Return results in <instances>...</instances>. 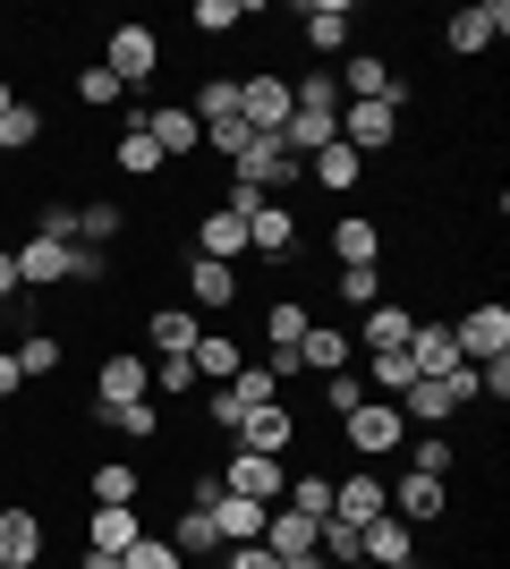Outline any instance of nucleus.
<instances>
[{
    "label": "nucleus",
    "mask_w": 510,
    "mask_h": 569,
    "mask_svg": "<svg viewBox=\"0 0 510 569\" xmlns=\"http://www.w3.org/2000/svg\"><path fill=\"white\" fill-rule=\"evenodd\" d=\"M281 501H290L298 519H332V476H316V468L290 476V493H281Z\"/></svg>",
    "instance_id": "79ce46f5"
},
{
    "label": "nucleus",
    "mask_w": 510,
    "mask_h": 569,
    "mask_svg": "<svg viewBox=\"0 0 510 569\" xmlns=\"http://www.w3.org/2000/svg\"><path fill=\"white\" fill-rule=\"evenodd\" d=\"M18 391H26V382H18V357L0 349V400H18Z\"/></svg>",
    "instance_id": "603ef678"
},
{
    "label": "nucleus",
    "mask_w": 510,
    "mask_h": 569,
    "mask_svg": "<svg viewBox=\"0 0 510 569\" xmlns=\"http://www.w3.org/2000/svg\"><path fill=\"white\" fill-rule=\"evenodd\" d=\"M290 366H307V375H340V366H349V332H340V323H307V340H298Z\"/></svg>",
    "instance_id": "c85d7f7f"
},
{
    "label": "nucleus",
    "mask_w": 510,
    "mask_h": 569,
    "mask_svg": "<svg viewBox=\"0 0 510 569\" xmlns=\"http://www.w3.org/2000/svg\"><path fill=\"white\" fill-rule=\"evenodd\" d=\"M170 552H179V561H213L221 552V536H213V510H204V501H188V510H179V519H170Z\"/></svg>",
    "instance_id": "393cba45"
},
{
    "label": "nucleus",
    "mask_w": 510,
    "mask_h": 569,
    "mask_svg": "<svg viewBox=\"0 0 510 569\" xmlns=\"http://www.w3.org/2000/svg\"><path fill=\"white\" fill-rule=\"evenodd\" d=\"M409 332H417V307H400V298H383V307H366V315H358V340H366V357L409 349Z\"/></svg>",
    "instance_id": "412c9836"
},
{
    "label": "nucleus",
    "mask_w": 510,
    "mask_h": 569,
    "mask_svg": "<svg viewBox=\"0 0 510 569\" xmlns=\"http://www.w3.org/2000/svg\"><path fill=\"white\" fill-rule=\"evenodd\" d=\"M247 256H264L272 272L298 263V213H290V196H264V204L247 213Z\"/></svg>",
    "instance_id": "0eeeda50"
},
{
    "label": "nucleus",
    "mask_w": 510,
    "mask_h": 569,
    "mask_svg": "<svg viewBox=\"0 0 510 569\" xmlns=\"http://www.w3.org/2000/svg\"><path fill=\"white\" fill-rule=\"evenodd\" d=\"M196 501L213 510V536H221V545H264V501L221 493V476H196Z\"/></svg>",
    "instance_id": "1a4fd4ad"
},
{
    "label": "nucleus",
    "mask_w": 510,
    "mask_h": 569,
    "mask_svg": "<svg viewBox=\"0 0 510 569\" xmlns=\"http://www.w3.org/2000/svg\"><path fill=\"white\" fill-rule=\"evenodd\" d=\"M153 391H162V400H188V391H204V382H196L188 357H153Z\"/></svg>",
    "instance_id": "a18cd8bd"
},
{
    "label": "nucleus",
    "mask_w": 510,
    "mask_h": 569,
    "mask_svg": "<svg viewBox=\"0 0 510 569\" xmlns=\"http://www.w3.org/2000/svg\"><path fill=\"white\" fill-rule=\"evenodd\" d=\"M409 366H417V382H426V375H451V366H468L460 340H451V323H417V332H409Z\"/></svg>",
    "instance_id": "bb28decb"
},
{
    "label": "nucleus",
    "mask_w": 510,
    "mask_h": 569,
    "mask_svg": "<svg viewBox=\"0 0 510 569\" xmlns=\"http://www.w3.org/2000/svg\"><path fill=\"white\" fill-rule=\"evenodd\" d=\"M316 179H323V188H332V196H349V188H358V179H366V162H358V153H349V144H323V153H316Z\"/></svg>",
    "instance_id": "a19ab883"
},
{
    "label": "nucleus",
    "mask_w": 510,
    "mask_h": 569,
    "mask_svg": "<svg viewBox=\"0 0 510 569\" xmlns=\"http://www.w3.org/2000/svg\"><path fill=\"white\" fill-rule=\"evenodd\" d=\"M86 493L94 501H137L146 493V468H137V459H102V468L86 476Z\"/></svg>",
    "instance_id": "e433bc0d"
},
{
    "label": "nucleus",
    "mask_w": 510,
    "mask_h": 569,
    "mask_svg": "<svg viewBox=\"0 0 510 569\" xmlns=\"http://www.w3.org/2000/svg\"><path fill=\"white\" fill-rule=\"evenodd\" d=\"M349 569H374V561H349Z\"/></svg>",
    "instance_id": "6e6d98bb"
},
{
    "label": "nucleus",
    "mask_w": 510,
    "mask_h": 569,
    "mask_svg": "<svg viewBox=\"0 0 510 569\" xmlns=\"http://www.w3.org/2000/svg\"><path fill=\"white\" fill-rule=\"evenodd\" d=\"M340 144H349V153H391V144H400V111H391V102H340Z\"/></svg>",
    "instance_id": "f8f14e48"
},
{
    "label": "nucleus",
    "mask_w": 510,
    "mask_h": 569,
    "mask_svg": "<svg viewBox=\"0 0 510 569\" xmlns=\"http://www.w3.org/2000/svg\"><path fill=\"white\" fill-rule=\"evenodd\" d=\"M239 119L256 128V137H281V128H290V77H281V69L239 77Z\"/></svg>",
    "instance_id": "9b49d317"
},
{
    "label": "nucleus",
    "mask_w": 510,
    "mask_h": 569,
    "mask_svg": "<svg viewBox=\"0 0 510 569\" xmlns=\"http://www.w3.org/2000/svg\"><path fill=\"white\" fill-rule=\"evenodd\" d=\"M102 69L120 86H153L162 77V34L153 26H102Z\"/></svg>",
    "instance_id": "f03ea898"
},
{
    "label": "nucleus",
    "mask_w": 510,
    "mask_h": 569,
    "mask_svg": "<svg viewBox=\"0 0 510 569\" xmlns=\"http://www.w3.org/2000/svg\"><path fill=\"white\" fill-rule=\"evenodd\" d=\"M179 281H188V307L196 315H230L247 298L239 289V263H213V256H188V272H179Z\"/></svg>",
    "instance_id": "4468645a"
},
{
    "label": "nucleus",
    "mask_w": 510,
    "mask_h": 569,
    "mask_svg": "<svg viewBox=\"0 0 510 569\" xmlns=\"http://www.w3.org/2000/svg\"><path fill=\"white\" fill-rule=\"evenodd\" d=\"M340 442H349V459H391L400 442H409V417L391 400H358L349 417H340Z\"/></svg>",
    "instance_id": "f257e3e1"
},
{
    "label": "nucleus",
    "mask_w": 510,
    "mask_h": 569,
    "mask_svg": "<svg viewBox=\"0 0 510 569\" xmlns=\"http://www.w3.org/2000/svg\"><path fill=\"white\" fill-rule=\"evenodd\" d=\"M0 569H18V561H0Z\"/></svg>",
    "instance_id": "4d7b16f0"
},
{
    "label": "nucleus",
    "mask_w": 510,
    "mask_h": 569,
    "mask_svg": "<svg viewBox=\"0 0 510 569\" xmlns=\"http://www.w3.org/2000/svg\"><path fill=\"white\" fill-rule=\"evenodd\" d=\"M383 510H391V501H383V476H340V485H332V519L340 527H366V519H383Z\"/></svg>",
    "instance_id": "5701e85b"
},
{
    "label": "nucleus",
    "mask_w": 510,
    "mask_h": 569,
    "mask_svg": "<svg viewBox=\"0 0 510 569\" xmlns=\"http://www.w3.org/2000/svg\"><path fill=\"white\" fill-rule=\"evenodd\" d=\"M221 493L272 510V501L290 493V459H256V451H230V442H221Z\"/></svg>",
    "instance_id": "20e7f679"
},
{
    "label": "nucleus",
    "mask_w": 510,
    "mask_h": 569,
    "mask_svg": "<svg viewBox=\"0 0 510 569\" xmlns=\"http://www.w3.org/2000/svg\"><path fill=\"white\" fill-rule=\"evenodd\" d=\"M111 170H120V179H153V170H170V162H162V144H153L146 128L128 119V128H120V144H111Z\"/></svg>",
    "instance_id": "473e14b6"
},
{
    "label": "nucleus",
    "mask_w": 510,
    "mask_h": 569,
    "mask_svg": "<svg viewBox=\"0 0 510 569\" xmlns=\"http://www.w3.org/2000/svg\"><path fill=\"white\" fill-rule=\"evenodd\" d=\"M239 18H247V0H196L188 9L196 34H239Z\"/></svg>",
    "instance_id": "37998d69"
},
{
    "label": "nucleus",
    "mask_w": 510,
    "mask_h": 569,
    "mask_svg": "<svg viewBox=\"0 0 510 569\" xmlns=\"http://www.w3.org/2000/svg\"><path fill=\"white\" fill-rule=\"evenodd\" d=\"M298 34H307V51H323V60H349V51H358V9H349V0H307V9H298Z\"/></svg>",
    "instance_id": "9d476101"
},
{
    "label": "nucleus",
    "mask_w": 510,
    "mask_h": 569,
    "mask_svg": "<svg viewBox=\"0 0 510 569\" xmlns=\"http://www.w3.org/2000/svg\"><path fill=\"white\" fill-rule=\"evenodd\" d=\"M316 536H323V519H298L290 501H272V510H264V552H281V561L316 552Z\"/></svg>",
    "instance_id": "b1692460"
},
{
    "label": "nucleus",
    "mask_w": 510,
    "mask_h": 569,
    "mask_svg": "<svg viewBox=\"0 0 510 569\" xmlns=\"http://www.w3.org/2000/svg\"><path fill=\"white\" fill-rule=\"evenodd\" d=\"M86 417H94V426H111V433H120V442H153V433H162V408H153V400H120V408H86Z\"/></svg>",
    "instance_id": "7c9ffc66"
},
{
    "label": "nucleus",
    "mask_w": 510,
    "mask_h": 569,
    "mask_svg": "<svg viewBox=\"0 0 510 569\" xmlns=\"http://www.w3.org/2000/svg\"><path fill=\"white\" fill-rule=\"evenodd\" d=\"M9 102H18V86H9V77H0V111H9Z\"/></svg>",
    "instance_id": "5fc2aeb1"
},
{
    "label": "nucleus",
    "mask_w": 510,
    "mask_h": 569,
    "mask_svg": "<svg viewBox=\"0 0 510 569\" xmlns=\"http://www.w3.org/2000/svg\"><path fill=\"white\" fill-rule=\"evenodd\" d=\"M298 170H307V162H298L281 137H247V153L230 162V179H247V188H264V196H290Z\"/></svg>",
    "instance_id": "6e6552de"
},
{
    "label": "nucleus",
    "mask_w": 510,
    "mask_h": 569,
    "mask_svg": "<svg viewBox=\"0 0 510 569\" xmlns=\"http://www.w3.org/2000/svg\"><path fill=\"white\" fill-rule=\"evenodd\" d=\"M77 569H120V552H94V545H86V552H77Z\"/></svg>",
    "instance_id": "864d4df0"
},
{
    "label": "nucleus",
    "mask_w": 510,
    "mask_h": 569,
    "mask_svg": "<svg viewBox=\"0 0 510 569\" xmlns=\"http://www.w3.org/2000/svg\"><path fill=\"white\" fill-rule=\"evenodd\" d=\"M502 34H510V0H468V9H451V18H442V43L460 51V60L493 51Z\"/></svg>",
    "instance_id": "423d86ee"
},
{
    "label": "nucleus",
    "mask_w": 510,
    "mask_h": 569,
    "mask_svg": "<svg viewBox=\"0 0 510 569\" xmlns=\"http://www.w3.org/2000/svg\"><path fill=\"white\" fill-rule=\"evenodd\" d=\"M451 340H460L468 366H493V357H510V307H502V298H477V307L451 323Z\"/></svg>",
    "instance_id": "39448f33"
},
{
    "label": "nucleus",
    "mask_w": 510,
    "mask_h": 569,
    "mask_svg": "<svg viewBox=\"0 0 510 569\" xmlns=\"http://www.w3.org/2000/svg\"><path fill=\"white\" fill-rule=\"evenodd\" d=\"M9 357H18V382H51L60 375V332H26Z\"/></svg>",
    "instance_id": "4c0bfd02"
},
{
    "label": "nucleus",
    "mask_w": 510,
    "mask_h": 569,
    "mask_svg": "<svg viewBox=\"0 0 510 569\" xmlns=\"http://www.w3.org/2000/svg\"><path fill=\"white\" fill-rule=\"evenodd\" d=\"M332 263H383V230H374L366 213L332 221Z\"/></svg>",
    "instance_id": "72a5a7b5"
},
{
    "label": "nucleus",
    "mask_w": 510,
    "mask_h": 569,
    "mask_svg": "<svg viewBox=\"0 0 510 569\" xmlns=\"http://www.w3.org/2000/svg\"><path fill=\"white\" fill-rule=\"evenodd\" d=\"M34 238H60V247H77V204H69V196H60V204H43Z\"/></svg>",
    "instance_id": "09e8293b"
},
{
    "label": "nucleus",
    "mask_w": 510,
    "mask_h": 569,
    "mask_svg": "<svg viewBox=\"0 0 510 569\" xmlns=\"http://www.w3.org/2000/svg\"><path fill=\"white\" fill-rule=\"evenodd\" d=\"M221 552H230L221 569H281V552H264V545H221Z\"/></svg>",
    "instance_id": "8fccbe9b"
},
{
    "label": "nucleus",
    "mask_w": 510,
    "mask_h": 569,
    "mask_svg": "<svg viewBox=\"0 0 510 569\" xmlns=\"http://www.w3.org/2000/svg\"><path fill=\"white\" fill-rule=\"evenodd\" d=\"M120 94H128V86H120L111 69H102V60H94V69H77V102H86V111H111Z\"/></svg>",
    "instance_id": "c03bdc74"
},
{
    "label": "nucleus",
    "mask_w": 510,
    "mask_h": 569,
    "mask_svg": "<svg viewBox=\"0 0 510 569\" xmlns=\"http://www.w3.org/2000/svg\"><path fill=\"white\" fill-rule=\"evenodd\" d=\"M120 569H188V561L170 552V536H137V545L120 552Z\"/></svg>",
    "instance_id": "49530a36"
},
{
    "label": "nucleus",
    "mask_w": 510,
    "mask_h": 569,
    "mask_svg": "<svg viewBox=\"0 0 510 569\" xmlns=\"http://www.w3.org/2000/svg\"><path fill=\"white\" fill-rule=\"evenodd\" d=\"M358 561H374V569H417V527L409 519H366L358 527Z\"/></svg>",
    "instance_id": "dca6fc26"
},
{
    "label": "nucleus",
    "mask_w": 510,
    "mask_h": 569,
    "mask_svg": "<svg viewBox=\"0 0 510 569\" xmlns=\"http://www.w3.org/2000/svg\"><path fill=\"white\" fill-rule=\"evenodd\" d=\"M18 298H26V289H18V256H9V247H0V315L18 307Z\"/></svg>",
    "instance_id": "3c124183"
},
{
    "label": "nucleus",
    "mask_w": 510,
    "mask_h": 569,
    "mask_svg": "<svg viewBox=\"0 0 510 569\" xmlns=\"http://www.w3.org/2000/svg\"><path fill=\"white\" fill-rule=\"evenodd\" d=\"M383 501H391V519H409V527H434L442 510H451V485L442 476H400V485H383Z\"/></svg>",
    "instance_id": "f3484780"
},
{
    "label": "nucleus",
    "mask_w": 510,
    "mask_h": 569,
    "mask_svg": "<svg viewBox=\"0 0 510 569\" xmlns=\"http://www.w3.org/2000/svg\"><path fill=\"white\" fill-rule=\"evenodd\" d=\"M400 451H409L417 476H442V485L460 476V442H451V433H417V426H409V442H400Z\"/></svg>",
    "instance_id": "2f4dec72"
},
{
    "label": "nucleus",
    "mask_w": 510,
    "mask_h": 569,
    "mask_svg": "<svg viewBox=\"0 0 510 569\" xmlns=\"http://www.w3.org/2000/svg\"><path fill=\"white\" fill-rule=\"evenodd\" d=\"M120 400H153V366L137 349L102 357V366H94V391H86V408H120Z\"/></svg>",
    "instance_id": "ddd939ff"
},
{
    "label": "nucleus",
    "mask_w": 510,
    "mask_h": 569,
    "mask_svg": "<svg viewBox=\"0 0 510 569\" xmlns=\"http://www.w3.org/2000/svg\"><path fill=\"white\" fill-rule=\"evenodd\" d=\"M188 111H196V128H213V119H239V77H204Z\"/></svg>",
    "instance_id": "ea45409f"
},
{
    "label": "nucleus",
    "mask_w": 510,
    "mask_h": 569,
    "mask_svg": "<svg viewBox=\"0 0 510 569\" xmlns=\"http://www.w3.org/2000/svg\"><path fill=\"white\" fill-rule=\"evenodd\" d=\"M137 536H146L137 501H94V510H86V545H94V552H128Z\"/></svg>",
    "instance_id": "4be33fe9"
},
{
    "label": "nucleus",
    "mask_w": 510,
    "mask_h": 569,
    "mask_svg": "<svg viewBox=\"0 0 510 569\" xmlns=\"http://www.w3.org/2000/svg\"><path fill=\"white\" fill-rule=\"evenodd\" d=\"M128 119H137V128L162 144V162H196V153H204V128H196L188 102H162V94H153V102H137Z\"/></svg>",
    "instance_id": "7ed1b4c3"
},
{
    "label": "nucleus",
    "mask_w": 510,
    "mask_h": 569,
    "mask_svg": "<svg viewBox=\"0 0 510 569\" xmlns=\"http://www.w3.org/2000/svg\"><path fill=\"white\" fill-rule=\"evenodd\" d=\"M196 307H146V340H153V357H188L196 349Z\"/></svg>",
    "instance_id": "a878e982"
},
{
    "label": "nucleus",
    "mask_w": 510,
    "mask_h": 569,
    "mask_svg": "<svg viewBox=\"0 0 510 569\" xmlns=\"http://www.w3.org/2000/svg\"><path fill=\"white\" fill-rule=\"evenodd\" d=\"M120 230H128V213L111 204V196H94V204H77V247H111Z\"/></svg>",
    "instance_id": "58836bf2"
},
{
    "label": "nucleus",
    "mask_w": 510,
    "mask_h": 569,
    "mask_svg": "<svg viewBox=\"0 0 510 569\" xmlns=\"http://www.w3.org/2000/svg\"><path fill=\"white\" fill-rule=\"evenodd\" d=\"M358 400H374V391H366V375H349V366H340V375H323V408H332V417H349Z\"/></svg>",
    "instance_id": "de8ad7c7"
},
{
    "label": "nucleus",
    "mask_w": 510,
    "mask_h": 569,
    "mask_svg": "<svg viewBox=\"0 0 510 569\" xmlns=\"http://www.w3.org/2000/svg\"><path fill=\"white\" fill-rule=\"evenodd\" d=\"M196 256H213V263H239V256H247V221L230 213V204H213V213L196 221Z\"/></svg>",
    "instance_id": "cd10ccee"
},
{
    "label": "nucleus",
    "mask_w": 510,
    "mask_h": 569,
    "mask_svg": "<svg viewBox=\"0 0 510 569\" xmlns=\"http://www.w3.org/2000/svg\"><path fill=\"white\" fill-rule=\"evenodd\" d=\"M43 128H51V119H43V102H9V111H0V153H26V144H43Z\"/></svg>",
    "instance_id": "c9c22d12"
},
{
    "label": "nucleus",
    "mask_w": 510,
    "mask_h": 569,
    "mask_svg": "<svg viewBox=\"0 0 510 569\" xmlns=\"http://www.w3.org/2000/svg\"><path fill=\"white\" fill-rule=\"evenodd\" d=\"M307 323H316V315H307V298H272V307H264V340H272V366H281V382L298 375L290 357H298V340H307Z\"/></svg>",
    "instance_id": "aec40b11"
},
{
    "label": "nucleus",
    "mask_w": 510,
    "mask_h": 569,
    "mask_svg": "<svg viewBox=\"0 0 510 569\" xmlns=\"http://www.w3.org/2000/svg\"><path fill=\"white\" fill-rule=\"evenodd\" d=\"M332 298H340L349 315L383 307V263H340V272H332Z\"/></svg>",
    "instance_id": "f704fd0d"
},
{
    "label": "nucleus",
    "mask_w": 510,
    "mask_h": 569,
    "mask_svg": "<svg viewBox=\"0 0 510 569\" xmlns=\"http://www.w3.org/2000/svg\"><path fill=\"white\" fill-rule=\"evenodd\" d=\"M188 366H196V382H230L247 366V349L230 332H196V349H188Z\"/></svg>",
    "instance_id": "c756f323"
},
{
    "label": "nucleus",
    "mask_w": 510,
    "mask_h": 569,
    "mask_svg": "<svg viewBox=\"0 0 510 569\" xmlns=\"http://www.w3.org/2000/svg\"><path fill=\"white\" fill-rule=\"evenodd\" d=\"M290 442H298V408H290V400L256 408V417L230 433V451H256V459H290Z\"/></svg>",
    "instance_id": "2eb2a0df"
},
{
    "label": "nucleus",
    "mask_w": 510,
    "mask_h": 569,
    "mask_svg": "<svg viewBox=\"0 0 510 569\" xmlns=\"http://www.w3.org/2000/svg\"><path fill=\"white\" fill-rule=\"evenodd\" d=\"M0 561L43 569V510L34 501H0Z\"/></svg>",
    "instance_id": "a211bd4d"
},
{
    "label": "nucleus",
    "mask_w": 510,
    "mask_h": 569,
    "mask_svg": "<svg viewBox=\"0 0 510 569\" xmlns=\"http://www.w3.org/2000/svg\"><path fill=\"white\" fill-rule=\"evenodd\" d=\"M9 256H18V289H69V256L77 247H60V238H18Z\"/></svg>",
    "instance_id": "6ab92c4d"
}]
</instances>
